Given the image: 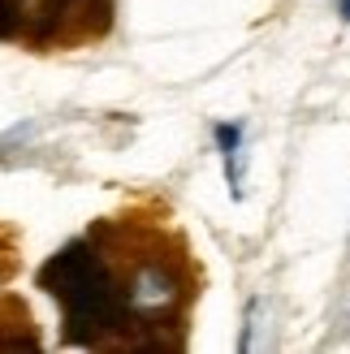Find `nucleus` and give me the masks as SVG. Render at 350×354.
<instances>
[{
  "mask_svg": "<svg viewBox=\"0 0 350 354\" xmlns=\"http://www.w3.org/2000/svg\"><path fill=\"white\" fill-rule=\"evenodd\" d=\"M338 13H342L346 22H350V0H338Z\"/></svg>",
  "mask_w": 350,
  "mask_h": 354,
  "instance_id": "obj_5",
  "label": "nucleus"
},
{
  "mask_svg": "<svg viewBox=\"0 0 350 354\" xmlns=\"http://www.w3.org/2000/svg\"><path fill=\"white\" fill-rule=\"evenodd\" d=\"M113 22V0H0V39L52 44L74 35H104Z\"/></svg>",
  "mask_w": 350,
  "mask_h": 354,
  "instance_id": "obj_2",
  "label": "nucleus"
},
{
  "mask_svg": "<svg viewBox=\"0 0 350 354\" xmlns=\"http://www.w3.org/2000/svg\"><path fill=\"white\" fill-rule=\"evenodd\" d=\"M39 286L65 311V342L104 346L113 333L126 328V294L91 242H69L39 268Z\"/></svg>",
  "mask_w": 350,
  "mask_h": 354,
  "instance_id": "obj_1",
  "label": "nucleus"
},
{
  "mask_svg": "<svg viewBox=\"0 0 350 354\" xmlns=\"http://www.w3.org/2000/svg\"><path fill=\"white\" fill-rule=\"evenodd\" d=\"M121 294H126L130 315H138V320H160V315H169L186 298V286H182V277L169 259L147 255L130 268L126 281H121Z\"/></svg>",
  "mask_w": 350,
  "mask_h": 354,
  "instance_id": "obj_3",
  "label": "nucleus"
},
{
  "mask_svg": "<svg viewBox=\"0 0 350 354\" xmlns=\"http://www.w3.org/2000/svg\"><path fill=\"white\" fill-rule=\"evenodd\" d=\"M217 147H221V160H225V182H230L234 199H242V126H217Z\"/></svg>",
  "mask_w": 350,
  "mask_h": 354,
  "instance_id": "obj_4",
  "label": "nucleus"
}]
</instances>
